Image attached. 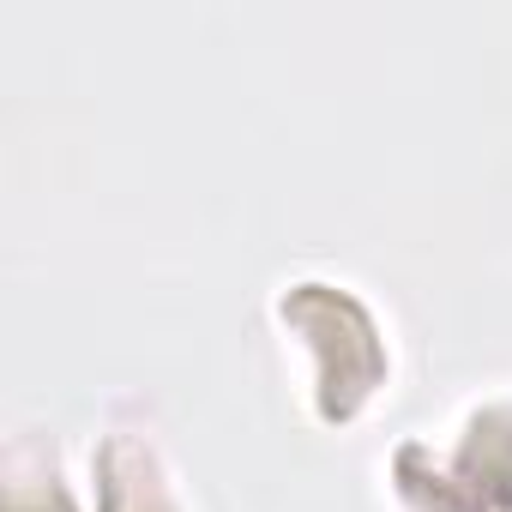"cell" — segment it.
Returning a JSON list of instances; mask_svg holds the SVG:
<instances>
[{
  "label": "cell",
  "mask_w": 512,
  "mask_h": 512,
  "mask_svg": "<svg viewBox=\"0 0 512 512\" xmlns=\"http://www.w3.org/2000/svg\"><path fill=\"white\" fill-rule=\"evenodd\" d=\"M392 482L410 512H512V398L476 404L452 458L404 440L392 452Z\"/></svg>",
  "instance_id": "cell-2"
},
{
  "label": "cell",
  "mask_w": 512,
  "mask_h": 512,
  "mask_svg": "<svg viewBox=\"0 0 512 512\" xmlns=\"http://www.w3.org/2000/svg\"><path fill=\"white\" fill-rule=\"evenodd\" d=\"M0 506L7 512H79L67 482H61V464H55L49 440L13 434L7 464H0Z\"/></svg>",
  "instance_id": "cell-4"
},
{
  "label": "cell",
  "mask_w": 512,
  "mask_h": 512,
  "mask_svg": "<svg viewBox=\"0 0 512 512\" xmlns=\"http://www.w3.org/2000/svg\"><path fill=\"white\" fill-rule=\"evenodd\" d=\"M97 512H187L151 434L109 428L97 440Z\"/></svg>",
  "instance_id": "cell-3"
},
{
  "label": "cell",
  "mask_w": 512,
  "mask_h": 512,
  "mask_svg": "<svg viewBox=\"0 0 512 512\" xmlns=\"http://www.w3.org/2000/svg\"><path fill=\"white\" fill-rule=\"evenodd\" d=\"M278 320L314 350V416L350 422L386 380V344L374 314L338 284H284Z\"/></svg>",
  "instance_id": "cell-1"
}]
</instances>
